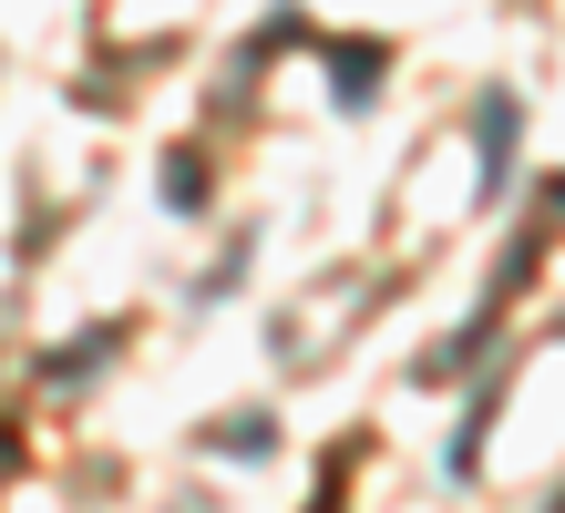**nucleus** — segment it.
<instances>
[{"label":"nucleus","mask_w":565,"mask_h":513,"mask_svg":"<svg viewBox=\"0 0 565 513\" xmlns=\"http://www.w3.org/2000/svg\"><path fill=\"white\" fill-rule=\"evenodd\" d=\"M164 205H175V216H195V205H206V154H175V164H164Z\"/></svg>","instance_id":"obj_1"},{"label":"nucleus","mask_w":565,"mask_h":513,"mask_svg":"<svg viewBox=\"0 0 565 513\" xmlns=\"http://www.w3.org/2000/svg\"><path fill=\"white\" fill-rule=\"evenodd\" d=\"M206 441H226L237 462H257V452H268V421H257V410H237V421H226V431H206Z\"/></svg>","instance_id":"obj_2"},{"label":"nucleus","mask_w":565,"mask_h":513,"mask_svg":"<svg viewBox=\"0 0 565 513\" xmlns=\"http://www.w3.org/2000/svg\"><path fill=\"white\" fill-rule=\"evenodd\" d=\"M104 339H114V329H93V339H73V350H62V360H42V370H52V381H83V370L104 360Z\"/></svg>","instance_id":"obj_3"}]
</instances>
